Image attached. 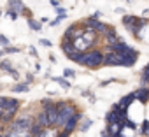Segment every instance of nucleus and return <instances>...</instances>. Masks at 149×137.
<instances>
[{
	"mask_svg": "<svg viewBox=\"0 0 149 137\" xmlns=\"http://www.w3.org/2000/svg\"><path fill=\"white\" fill-rule=\"evenodd\" d=\"M104 63V53L100 51H88L83 55V65L90 67V68H97Z\"/></svg>",
	"mask_w": 149,
	"mask_h": 137,
	"instance_id": "nucleus-1",
	"label": "nucleus"
},
{
	"mask_svg": "<svg viewBox=\"0 0 149 137\" xmlns=\"http://www.w3.org/2000/svg\"><path fill=\"white\" fill-rule=\"evenodd\" d=\"M56 109H58V123L56 125H65L74 114H76L74 106H68V104H56Z\"/></svg>",
	"mask_w": 149,
	"mask_h": 137,
	"instance_id": "nucleus-2",
	"label": "nucleus"
},
{
	"mask_svg": "<svg viewBox=\"0 0 149 137\" xmlns=\"http://www.w3.org/2000/svg\"><path fill=\"white\" fill-rule=\"evenodd\" d=\"M19 106V102L16 99H9V97H0V109L6 111H16Z\"/></svg>",
	"mask_w": 149,
	"mask_h": 137,
	"instance_id": "nucleus-3",
	"label": "nucleus"
},
{
	"mask_svg": "<svg viewBox=\"0 0 149 137\" xmlns=\"http://www.w3.org/2000/svg\"><path fill=\"white\" fill-rule=\"evenodd\" d=\"M104 63L105 65H125V58L121 55L109 53V55H104Z\"/></svg>",
	"mask_w": 149,
	"mask_h": 137,
	"instance_id": "nucleus-4",
	"label": "nucleus"
},
{
	"mask_svg": "<svg viewBox=\"0 0 149 137\" xmlns=\"http://www.w3.org/2000/svg\"><path fill=\"white\" fill-rule=\"evenodd\" d=\"M81 116H83V114L76 113V114H74V116H72V118H70V120H68V121H67V123L63 125V127H65V128H63V132H65L67 135H70V134H72V130L76 128V123H77V121L81 120Z\"/></svg>",
	"mask_w": 149,
	"mask_h": 137,
	"instance_id": "nucleus-5",
	"label": "nucleus"
},
{
	"mask_svg": "<svg viewBox=\"0 0 149 137\" xmlns=\"http://www.w3.org/2000/svg\"><path fill=\"white\" fill-rule=\"evenodd\" d=\"M11 7L16 11V14H19V13H23V11H25V6H23L21 0H11Z\"/></svg>",
	"mask_w": 149,
	"mask_h": 137,
	"instance_id": "nucleus-6",
	"label": "nucleus"
},
{
	"mask_svg": "<svg viewBox=\"0 0 149 137\" xmlns=\"http://www.w3.org/2000/svg\"><path fill=\"white\" fill-rule=\"evenodd\" d=\"M135 99H139L140 102H147V99H149V90H139V92L135 93Z\"/></svg>",
	"mask_w": 149,
	"mask_h": 137,
	"instance_id": "nucleus-7",
	"label": "nucleus"
},
{
	"mask_svg": "<svg viewBox=\"0 0 149 137\" xmlns=\"http://www.w3.org/2000/svg\"><path fill=\"white\" fill-rule=\"evenodd\" d=\"M109 132H111L112 135H119V132H121V121L111 123V125H109Z\"/></svg>",
	"mask_w": 149,
	"mask_h": 137,
	"instance_id": "nucleus-8",
	"label": "nucleus"
},
{
	"mask_svg": "<svg viewBox=\"0 0 149 137\" xmlns=\"http://www.w3.org/2000/svg\"><path fill=\"white\" fill-rule=\"evenodd\" d=\"M133 100H135V93H132V95H128V97H125V99L121 100V104H119V107H121V109H125V107H126V106H130V104H132Z\"/></svg>",
	"mask_w": 149,
	"mask_h": 137,
	"instance_id": "nucleus-9",
	"label": "nucleus"
},
{
	"mask_svg": "<svg viewBox=\"0 0 149 137\" xmlns=\"http://www.w3.org/2000/svg\"><path fill=\"white\" fill-rule=\"evenodd\" d=\"M37 123H39V127H49V121H47V116H46V113H40V114H39V118H37Z\"/></svg>",
	"mask_w": 149,
	"mask_h": 137,
	"instance_id": "nucleus-10",
	"label": "nucleus"
},
{
	"mask_svg": "<svg viewBox=\"0 0 149 137\" xmlns=\"http://www.w3.org/2000/svg\"><path fill=\"white\" fill-rule=\"evenodd\" d=\"M13 90L18 92V93H23V92H28V85H16Z\"/></svg>",
	"mask_w": 149,
	"mask_h": 137,
	"instance_id": "nucleus-11",
	"label": "nucleus"
},
{
	"mask_svg": "<svg viewBox=\"0 0 149 137\" xmlns=\"http://www.w3.org/2000/svg\"><path fill=\"white\" fill-rule=\"evenodd\" d=\"M28 25H30V27H32V28H33V30H37V32H39V30H40V23H37V21H33V20H32V18H30V20H28Z\"/></svg>",
	"mask_w": 149,
	"mask_h": 137,
	"instance_id": "nucleus-12",
	"label": "nucleus"
},
{
	"mask_svg": "<svg viewBox=\"0 0 149 137\" xmlns=\"http://www.w3.org/2000/svg\"><path fill=\"white\" fill-rule=\"evenodd\" d=\"M144 135H149V121H144V130H140Z\"/></svg>",
	"mask_w": 149,
	"mask_h": 137,
	"instance_id": "nucleus-13",
	"label": "nucleus"
},
{
	"mask_svg": "<svg viewBox=\"0 0 149 137\" xmlns=\"http://www.w3.org/2000/svg\"><path fill=\"white\" fill-rule=\"evenodd\" d=\"M149 76V63L144 67V71H142V78H147Z\"/></svg>",
	"mask_w": 149,
	"mask_h": 137,
	"instance_id": "nucleus-14",
	"label": "nucleus"
},
{
	"mask_svg": "<svg viewBox=\"0 0 149 137\" xmlns=\"http://www.w3.org/2000/svg\"><path fill=\"white\" fill-rule=\"evenodd\" d=\"M90 127H91V120H88V121H86V123H84V125L81 127V130H84V132H86V130H88Z\"/></svg>",
	"mask_w": 149,
	"mask_h": 137,
	"instance_id": "nucleus-15",
	"label": "nucleus"
},
{
	"mask_svg": "<svg viewBox=\"0 0 149 137\" xmlns=\"http://www.w3.org/2000/svg\"><path fill=\"white\" fill-rule=\"evenodd\" d=\"M63 74H65V78H72V76H74V71H70V68H65Z\"/></svg>",
	"mask_w": 149,
	"mask_h": 137,
	"instance_id": "nucleus-16",
	"label": "nucleus"
},
{
	"mask_svg": "<svg viewBox=\"0 0 149 137\" xmlns=\"http://www.w3.org/2000/svg\"><path fill=\"white\" fill-rule=\"evenodd\" d=\"M40 44H42V46H46V48H51V42H49V41H46V39H42V41H40Z\"/></svg>",
	"mask_w": 149,
	"mask_h": 137,
	"instance_id": "nucleus-17",
	"label": "nucleus"
},
{
	"mask_svg": "<svg viewBox=\"0 0 149 137\" xmlns=\"http://www.w3.org/2000/svg\"><path fill=\"white\" fill-rule=\"evenodd\" d=\"M0 42H2V44H6V46L9 44V41H7V39H6L4 35H0Z\"/></svg>",
	"mask_w": 149,
	"mask_h": 137,
	"instance_id": "nucleus-18",
	"label": "nucleus"
},
{
	"mask_svg": "<svg viewBox=\"0 0 149 137\" xmlns=\"http://www.w3.org/2000/svg\"><path fill=\"white\" fill-rule=\"evenodd\" d=\"M9 16H11V20H16V18H18V14H16L14 11H9Z\"/></svg>",
	"mask_w": 149,
	"mask_h": 137,
	"instance_id": "nucleus-19",
	"label": "nucleus"
},
{
	"mask_svg": "<svg viewBox=\"0 0 149 137\" xmlns=\"http://www.w3.org/2000/svg\"><path fill=\"white\" fill-rule=\"evenodd\" d=\"M56 81H58V83H61L63 86H68V83H67V81H63V79H58V78H56Z\"/></svg>",
	"mask_w": 149,
	"mask_h": 137,
	"instance_id": "nucleus-20",
	"label": "nucleus"
},
{
	"mask_svg": "<svg viewBox=\"0 0 149 137\" xmlns=\"http://www.w3.org/2000/svg\"><path fill=\"white\" fill-rule=\"evenodd\" d=\"M58 4H60V2H56V0H51V6H53V7H58Z\"/></svg>",
	"mask_w": 149,
	"mask_h": 137,
	"instance_id": "nucleus-21",
	"label": "nucleus"
},
{
	"mask_svg": "<svg viewBox=\"0 0 149 137\" xmlns=\"http://www.w3.org/2000/svg\"><path fill=\"white\" fill-rule=\"evenodd\" d=\"M58 137H68V135H67L65 132H61V134H58Z\"/></svg>",
	"mask_w": 149,
	"mask_h": 137,
	"instance_id": "nucleus-22",
	"label": "nucleus"
},
{
	"mask_svg": "<svg viewBox=\"0 0 149 137\" xmlns=\"http://www.w3.org/2000/svg\"><path fill=\"white\" fill-rule=\"evenodd\" d=\"M142 81H144V83H149V76H147V78H142Z\"/></svg>",
	"mask_w": 149,
	"mask_h": 137,
	"instance_id": "nucleus-23",
	"label": "nucleus"
},
{
	"mask_svg": "<svg viewBox=\"0 0 149 137\" xmlns=\"http://www.w3.org/2000/svg\"><path fill=\"white\" fill-rule=\"evenodd\" d=\"M0 118H2V116H0Z\"/></svg>",
	"mask_w": 149,
	"mask_h": 137,
	"instance_id": "nucleus-24",
	"label": "nucleus"
}]
</instances>
